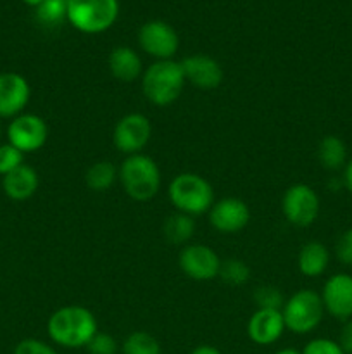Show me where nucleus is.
I'll return each mask as SVG.
<instances>
[{
	"instance_id": "nucleus-1",
	"label": "nucleus",
	"mask_w": 352,
	"mask_h": 354,
	"mask_svg": "<svg viewBox=\"0 0 352 354\" xmlns=\"http://www.w3.org/2000/svg\"><path fill=\"white\" fill-rule=\"evenodd\" d=\"M97 332L99 325L95 315L88 308L76 304L59 308L47 322V334L50 341L68 349L85 348Z\"/></svg>"
},
{
	"instance_id": "nucleus-2",
	"label": "nucleus",
	"mask_w": 352,
	"mask_h": 354,
	"mask_svg": "<svg viewBox=\"0 0 352 354\" xmlns=\"http://www.w3.org/2000/svg\"><path fill=\"white\" fill-rule=\"evenodd\" d=\"M185 73L178 61H155L141 75V92L145 99L159 107L171 106L185 86Z\"/></svg>"
},
{
	"instance_id": "nucleus-3",
	"label": "nucleus",
	"mask_w": 352,
	"mask_h": 354,
	"mask_svg": "<svg viewBox=\"0 0 352 354\" xmlns=\"http://www.w3.org/2000/svg\"><path fill=\"white\" fill-rule=\"evenodd\" d=\"M117 180L123 185L128 197L138 203H145L157 196L161 190V169L157 162L145 154L128 156L121 162Z\"/></svg>"
},
{
	"instance_id": "nucleus-4",
	"label": "nucleus",
	"mask_w": 352,
	"mask_h": 354,
	"mask_svg": "<svg viewBox=\"0 0 352 354\" xmlns=\"http://www.w3.org/2000/svg\"><path fill=\"white\" fill-rule=\"evenodd\" d=\"M168 197L178 213L200 216L209 213L214 201L213 185L197 173H179L168 187Z\"/></svg>"
},
{
	"instance_id": "nucleus-5",
	"label": "nucleus",
	"mask_w": 352,
	"mask_h": 354,
	"mask_svg": "<svg viewBox=\"0 0 352 354\" xmlns=\"http://www.w3.org/2000/svg\"><path fill=\"white\" fill-rule=\"evenodd\" d=\"M117 16V0H68V23L81 33H104L116 23Z\"/></svg>"
},
{
	"instance_id": "nucleus-6",
	"label": "nucleus",
	"mask_w": 352,
	"mask_h": 354,
	"mask_svg": "<svg viewBox=\"0 0 352 354\" xmlns=\"http://www.w3.org/2000/svg\"><path fill=\"white\" fill-rule=\"evenodd\" d=\"M285 328L292 334L306 335L320 327L324 317L321 296L311 289L297 290L285 301L282 308Z\"/></svg>"
},
{
	"instance_id": "nucleus-7",
	"label": "nucleus",
	"mask_w": 352,
	"mask_h": 354,
	"mask_svg": "<svg viewBox=\"0 0 352 354\" xmlns=\"http://www.w3.org/2000/svg\"><path fill=\"white\" fill-rule=\"evenodd\" d=\"M320 196L314 192L313 187L306 183H295L289 187L282 197L283 216L293 227H311L320 214Z\"/></svg>"
},
{
	"instance_id": "nucleus-8",
	"label": "nucleus",
	"mask_w": 352,
	"mask_h": 354,
	"mask_svg": "<svg viewBox=\"0 0 352 354\" xmlns=\"http://www.w3.org/2000/svg\"><path fill=\"white\" fill-rule=\"evenodd\" d=\"M138 44L141 50L155 61H169L179 48V37L166 21H147L138 30Z\"/></svg>"
},
{
	"instance_id": "nucleus-9",
	"label": "nucleus",
	"mask_w": 352,
	"mask_h": 354,
	"mask_svg": "<svg viewBox=\"0 0 352 354\" xmlns=\"http://www.w3.org/2000/svg\"><path fill=\"white\" fill-rule=\"evenodd\" d=\"M48 138V127L43 118L23 113L12 118L7 127V140L23 154L40 151Z\"/></svg>"
},
{
	"instance_id": "nucleus-10",
	"label": "nucleus",
	"mask_w": 352,
	"mask_h": 354,
	"mask_svg": "<svg viewBox=\"0 0 352 354\" xmlns=\"http://www.w3.org/2000/svg\"><path fill=\"white\" fill-rule=\"evenodd\" d=\"M152 137V124L147 116L130 113L121 118L113 131L114 147L126 156L140 154Z\"/></svg>"
},
{
	"instance_id": "nucleus-11",
	"label": "nucleus",
	"mask_w": 352,
	"mask_h": 354,
	"mask_svg": "<svg viewBox=\"0 0 352 354\" xmlns=\"http://www.w3.org/2000/svg\"><path fill=\"white\" fill-rule=\"evenodd\" d=\"M178 265L188 279L197 282H209L219 275L221 259L209 245L188 244L179 252Z\"/></svg>"
},
{
	"instance_id": "nucleus-12",
	"label": "nucleus",
	"mask_w": 352,
	"mask_h": 354,
	"mask_svg": "<svg viewBox=\"0 0 352 354\" xmlns=\"http://www.w3.org/2000/svg\"><path fill=\"white\" fill-rule=\"evenodd\" d=\"M324 313L347 322L352 318V275L347 273H335L324 282L321 290Z\"/></svg>"
},
{
	"instance_id": "nucleus-13",
	"label": "nucleus",
	"mask_w": 352,
	"mask_h": 354,
	"mask_svg": "<svg viewBox=\"0 0 352 354\" xmlns=\"http://www.w3.org/2000/svg\"><path fill=\"white\" fill-rule=\"evenodd\" d=\"M251 220L248 206L238 197H224L213 204L209 211V223L221 234H237L244 230Z\"/></svg>"
},
{
	"instance_id": "nucleus-14",
	"label": "nucleus",
	"mask_w": 352,
	"mask_h": 354,
	"mask_svg": "<svg viewBox=\"0 0 352 354\" xmlns=\"http://www.w3.org/2000/svg\"><path fill=\"white\" fill-rule=\"evenodd\" d=\"M31 97V88L23 75L14 71L0 73V118H12L23 114Z\"/></svg>"
},
{
	"instance_id": "nucleus-15",
	"label": "nucleus",
	"mask_w": 352,
	"mask_h": 354,
	"mask_svg": "<svg viewBox=\"0 0 352 354\" xmlns=\"http://www.w3.org/2000/svg\"><path fill=\"white\" fill-rule=\"evenodd\" d=\"M186 82L200 90L217 88L223 82V68L214 57L206 54H193L182 61Z\"/></svg>"
},
{
	"instance_id": "nucleus-16",
	"label": "nucleus",
	"mask_w": 352,
	"mask_h": 354,
	"mask_svg": "<svg viewBox=\"0 0 352 354\" xmlns=\"http://www.w3.org/2000/svg\"><path fill=\"white\" fill-rule=\"evenodd\" d=\"M285 330V322L280 310H255L248 318L247 335L254 344H275Z\"/></svg>"
},
{
	"instance_id": "nucleus-17",
	"label": "nucleus",
	"mask_w": 352,
	"mask_h": 354,
	"mask_svg": "<svg viewBox=\"0 0 352 354\" xmlns=\"http://www.w3.org/2000/svg\"><path fill=\"white\" fill-rule=\"evenodd\" d=\"M38 185H40L38 173L28 165H21L19 168L2 176L3 194L12 201H28L35 196Z\"/></svg>"
},
{
	"instance_id": "nucleus-18",
	"label": "nucleus",
	"mask_w": 352,
	"mask_h": 354,
	"mask_svg": "<svg viewBox=\"0 0 352 354\" xmlns=\"http://www.w3.org/2000/svg\"><path fill=\"white\" fill-rule=\"evenodd\" d=\"M109 71L117 82L131 83L144 75V64L137 52L126 45L113 48L109 54Z\"/></svg>"
},
{
	"instance_id": "nucleus-19",
	"label": "nucleus",
	"mask_w": 352,
	"mask_h": 354,
	"mask_svg": "<svg viewBox=\"0 0 352 354\" xmlns=\"http://www.w3.org/2000/svg\"><path fill=\"white\" fill-rule=\"evenodd\" d=\"M328 265H330V252L326 245L317 241H311L302 245L297 258V266L304 277L307 279L321 277L328 270Z\"/></svg>"
},
{
	"instance_id": "nucleus-20",
	"label": "nucleus",
	"mask_w": 352,
	"mask_h": 354,
	"mask_svg": "<svg viewBox=\"0 0 352 354\" xmlns=\"http://www.w3.org/2000/svg\"><path fill=\"white\" fill-rule=\"evenodd\" d=\"M317 161L328 171H338L347 165V145L337 135H326L317 144Z\"/></svg>"
},
{
	"instance_id": "nucleus-21",
	"label": "nucleus",
	"mask_w": 352,
	"mask_h": 354,
	"mask_svg": "<svg viewBox=\"0 0 352 354\" xmlns=\"http://www.w3.org/2000/svg\"><path fill=\"white\" fill-rule=\"evenodd\" d=\"M162 234L169 244H186L195 234V221L188 214L175 213L166 218L164 225H162Z\"/></svg>"
},
{
	"instance_id": "nucleus-22",
	"label": "nucleus",
	"mask_w": 352,
	"mask_h": 354,
	"mask_svg": "<svg viewBox=\"0 0 352 354\" xmlns=\"http://www.w3.org/2000/svg\"><path fill=\"white\" fill-rule=\"evenodd\" d=\"M117 175H119V169L113 162L99 161L86 169V187L90 190H95V192H106V190H109L114 185V182L117 180Z\"/></svg>"
},
{
	"instance_id": "nucleus-23",
	"label": "nucleus",
	"mask_w": 352,
	"mask_h": 354,
	"mask_svg": "<svg viewBox=\"0 0 352 354\" xmlns=\"http://www.w3.org/2000/svg\"><path fill=\"white\" fill-rule=\"evenodd\" d=\"M35 17L45 28H57L68 21V0H41L35 7Z\"/></svg>"
},
{
	"instance_id": "nucleus-24",
	"label": "nucleus",
	"mask_w": 352,
	"mask_h": 354,
	"mask_svg": "<svg viewBox=\"0 0 352 354\" xmlns=\"http://www.w3.org/2000/svg\"><path fill=\"white\" fill-rule=\"evenodd\" d=\"M161 344L148 332H131L123 342V354H161Z\"/></svg>"
},
{
	"instance_id": "nucleus-25",
	"label": "nucleus",
	"mask_w": 352,
	"mask_h": 354,
	"mask_svg": "<svg viewBox=\"0 0 352 354\" xmlns=\"http://www.w3.org/2000/svg\"><path fill=\"white\" fill-rule=\"evenodd\" d=\"M217 277L226 286L238 287L248 282V279H251V268L244 261H240V259H226V261H221L219 275Z\"/></svg>"
},
{
	"instance_id": "nucleus-26",
	"label": "nucleus",
	"mask_w": 352,
	"mask_h": 354,
	"mask_svg": "<svg viewBox=\"0 0 352 354\" xmlns=\"http://www.w3.org/2000/svg\"><path fill=\"white\" fill-rule=\"evenodd\" d=\"M254 303L257 304V310H280L282 311L285 299H283L282 290L273 286H262L254 290Z\"/></svg>"
},
{
	"instance_id": "nucleus-27",
	"label": "nucleus",
	"mask_w": 352,
	"mask_h": 354,
	"mask_svg": "<svg viewBox=\"0 0 352 354\" xmlns=\"http://www.w3.org/2000/svg\"><path fill=\"white\" fill-rule=\"evenodd\" d=\"M21 165H24V154L21 151H17L14 145L7 144L0 145V175L6 176L7 173L14 171L16 168H19Z\"/></svg>"
},
{
	"instance_id": "nucleus-28",
	"label": "nucleus",
	"mask_w": 352,
	"mask_h": 354,
	"mask_svg": "<svg viewBox=\"0 0 352 354\" xmlns=\"http://www.w3.org/2000/svg\"><path fill=\"white\" fill-rule=\"evenodd\" d=\"M85 348L88 354H117V341L110 334L97 332Z\"/></svg>"
},
{
	"instance_id": "nucleus-29",
	"label": "nucleus",
	"mask_w": 352,
	"mask_h": 354,
	"mask_svg": "<svg viewBox=\"0 0 352 354\" xmlns=\"http://www.w3.org/2000/svg\"><path fill=\"white\" fill-rule=\"evenodd\" d=\"M302 354H345L342 348L338 346L337 341H331L326 337H317L307 342L304 349L300 351Z\"/></svg>"
},
{
	"instance_id": "nucleus-30",
	"label": "nucleus",
	"mask_w": 352,
	"mask_h": 354,
	"mask_svg": "<svg viewBox=\"0 0 352 354\" xmlns=\"http://www.w3.org/2000/svg\"><path fill=\"white\" fill-rule=\"evenodd\" d=\"M335 256L345 266H352V228L342 232L335 244Z\"/></svg>"
},
{
	"instance_id": "nucleus-31",
	"label": "nucleus",
	"mask_w": 352,
	"mask_h": 354,
	"mask_svg": "<svg viewBox=\"0 0 352 354\" xmlns=\"http://www.w3.org/2000/svg\"><path fill=\"white\" fill-rule=\"evenodd\" d=\"M12 354H57V351L40 339H23L17 342Z\"/></svg>"
},
{
	"instance_id": "nucleus-32",
	"label": "nucleus",
	"mask_w": 352,
	"mask_h": 354,
	"mask_svg": "<svg viewBox=\"0 0 352 354\" xmlns=\"http://www.w3.org/2000/svg\"><path fill=\"white\" fill-rule=\"evenodd\" d=\"M337 342L345 354H352V318L351 320L344 322Z\"/></svg>"
},
{
	"instance_id": "nucleus-33",
	"label": "nucleus",
	"mask_w": 352,
	"mask_h": 354,
	"mask_svg": "<svg viewBox=\"0 0 352 354\" xmlns=\"http://www.w3.org/2000/svg\"><path fill=\"white\" fill-rule=\"evenodd\" d=\"M344 187L349 190V192L352 194V159L351 161H347V165H345L344 168Z\"/></svg>"
},
{
	"instance_id": "nucleus-34",
	"label": "nucleus",
	"mask_w": 352,
	"mask_h": 354,
	"mask_svg": "<svg viewBox=\"0 0 352 354\" xmlns=\"http://www.w3.org/2000/svg\"><path fill=\"white\" fill-rule=\"evenodd\" d=\"M190 354H223V353H221L217 348H214V346L202 344V346H197V348Z\"/></svg>"
},
{
	"instance_id": "nucleus-35",
	"label": "nucleus",
	"mask_w": 352,
	"mask_h": 354,
	"mask_svg": "<svg viewBox=\"0 0 352 354\" xmlns=\"http://www.w3.org/2000/svg\"><path fill=\"white\" fill-rule=\"evenodd\" d=\"M275 354H302V353L297 351V349L293 348H285V349H280V351H276Z\"/></svg>"
},
{
	"instance_id": "nucleus-36",
	"label": "nucleus",
	"mask_w": 352,
	"mask_h": 354,
	"mask_svg": "<svg viewBox=\"0 0 352 354\" xmlns=\"http://www.w3.org/2000/svg\"><path fill=\"white\" fill-rule=\"evenodd\" d=\"M23 2L28 3V6H31V7H37L41 0H23Z\"/></svg>"
},
{
	"instance_id": "nucleus-37",
	"label": "nucleus",
	"mask_w": 352,
	"mask_h": 354,
	"mask_svg": "<svg viewBox=\"0 0 352 354\" xmlns=\"http://www.w3.org/2000/svg\"><path fill=\"white\" fill-rule=\"evenodd\" d=\"M0 137H2V128H0Z\"/></svg>"
}]
</instances>
